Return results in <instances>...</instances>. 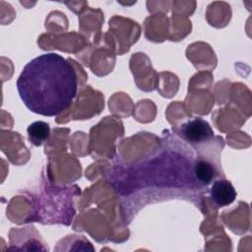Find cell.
Wrapping results in <instances>:
<instances>
[{"label": "cell", "instance_id": "cell-1", "mask_svg": "<svg viewBox=\"0 0 252 252\" xmlns=\"http://www.w3.org/2000/svg\"><path fill=\"white\" fill-rule=\"evenodd\" d=\"M17 90L33 113L55 116L67 109L77 94V76L71 63L57 53H44L23 68Z\"/></svg>", "mask_w": 252, "mask_h": 252}, {"label": "cell", "instance_id": "cell-2", "mask_svg": "<svg viewBox=\"0 0 252 252\" xmlns=\"http://www.w3.org/2000/svg\"><path fill=\"white\" fill-rule=\"evenodd\" d=\"M182 134L190 143L199 144L213 138L214 131L206 120L194 118L183 124Z\"/></svg>", "mask_w": 252, "mask_h": 252}, {"label": "cell", "instance_id": "cell-3", "mask_svg": "<svg viewBox=\"0 0 252 252\" xmlns=\"http://www.w3.org/2000/svg\"><path fill=\"white\" fill-rule=\"evenodd\" d=\"M236 191L233 185L226 179H219L214 181L211 188V196L213 201L219 207L228 206L236 198Z\"/></svg>", "mask_w": 252, "mask_h": 252}, {"label": "cell", "instance_id": "cell-4", "mask_svg": "<svg viewBox=\"0 0 252 252\" xmlns=\"http://www.w3.org/2000/svg\"><path fill=\"white\" fill-rule=\"evenodd\" d=\"M28 135L30 141L34 146H40L43 142H45L50 134L49 125L43 121H36L32 123L28 127Z\"/></svg>", "mask_w": 252, "mask_h": 252}, {"label": "cell", "instance_id": "cell-5", "mask_svg": "<svg viewBox=\"0 0 252 252\" xmlns=\"http://www.w3.org/2000/svg\"><path fill=\"white\" fill-rule=\"evenodd\" d=\"M194 173L197 179L205 185L212 182L216 175V170L214 166L206 160H198L194 166Z\"/></svg>", "mask_w": 252, "mask_h": 252}]
</instances>
